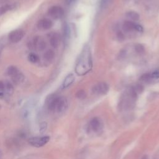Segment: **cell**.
<instances>
[{
	"mask_svg": "<svg viewBox=\"0 0 159 159\" xmlns=\"http://www.w3.org/2000/svg\"><path fill=\"white\" fill-rule=\"evenodd\" d=\"M93 66L91 55L88 47H86L82 52L81 56L75 67V72L79 76H83L88 74Z\"/></svg>",
	"mask_w": 159,
	"mask_h": 159,
	"instance_id": "obj_1",
	"label": "cell"
},
{
	"mask_svg": "<svg viewBox=\"0 0 159 159\" xmlns=\"http://www.w3.org/2000/svg\"><path fill=\"white\" fill-rule=\"evenodd\" d=\"M47 106L50 111L57 113H62L67 110L68 103L65 97H57L55 94H51L47 100Z\"/></svg>",
	"mask_w": 159,
	"mask_h": 159,
	"instance_id": "obj_2",
	"label": "cell"
},
{
	"mask_svg": "<svg viewBox=\"0 0 159 159\" xmlns=\"http://www.w3.org/2000/svg\"><path fill=\"white\" fill-rule=\"evenodd\" d=\"M137 93L134 91L132 87L127 90L122 97L121 106L124 109H128L134 105L137 98Z\"/></svg>",
	"mask_w": 159,
	"mask_h": 159,
	"instance_id": "obj_3",
	"label": "cell"
},
{
	"mask_svg": "<svg viewBox=\"0 0 159 159\" xmlns=\"http://www.w3.org/2000/svg\"><path fill=\"white\" fill-rule=\"evenodd\" d=\"M122 28L124 33H142L143 32V27L131 21H126L124 22Z\"/></svg>",
	"mask_w": 159,
	"mask_h": 159,
	"instance_id": "obj_4",
	"label": "cell"
},
{
	"mask_svg": "<svg viewBox=\"0 0 159 159\" xmlns=\"http://www.w3.org/2000/svg\"><path fill=\"white\" fill-rule=\"evenodd\" d=\"M159 80V71L155 70L152 72L145 74L142 75L140 78V80L142 82L146 83H152V82H155L158 81Z\"/></svg>",
	"mask_w": 159,
	"mask_h": 159,
	"instance_id": "obj_5",
	"label": "cell"
},
{
	"mask_svg": "<svg viewBox=\"0 0 159 159\" xmlns=\"http://www.w3.org/2000/svg\"><path fill=\"white\" fill-rule=\"evenodd\" d=\"M109 86L105 82H100L94 85L92 88L93 93L97 95H104L108 93Z\"/></svg>",
	"mask_w": 159,
	"mask_h": 159,
	"instance_id": "obj_6",
	"label": "cell"
},
{
	"mask_svg": "<svg viewBox=\"0 0 159 159\" xmlns=\"http://www.w3.org/2000/svg\"><path fill=\"white\" fill-rule=\"evenodd\" d=\"M49 136H43V137H36L30 138L29 140V144L35 147H41L47 144L50 140Z\"/></svg>",
	"mask_w": 159,
	"mask_h": 159,
	"instance_id": "obj_7",
	"label": "cell"
},
{
	"mask_svg": "<svg viewBox=\"0 0 159 159\" xmlns=\"http://www.w3.org/2000/svg\"><path fill=\"white\" fill-rule=\"evenodd\" d=\"M45 42L41 37H35L29 42V47L30 49L42 51L45 48Z\"/></svg>",
	"mask_w": 159,
	"mask_h": 159,
	"instance_id": "obj_8",
	"label": "cell"
},
{
	"mask_svg": "<svg viewBox=\"0 0 159 159\" xmlns=\"http://www.w3.org/2000/svg\"><path fill=\"white\" fill-rule=\"evenodd\" d=\"M25 33L22 29H16L11 31L8 35L10 41L13 43H18L21 41L25 36Z\"/></svg>",
	"mask_w": 159,
	"mask_h": 159,
	"instance_id": "obj_9",
	"label": "cell"
},
{
	"mask_svg": "<svg viewBox=\"0 0 159 159\" xmlns=\"http://www.w3.org/2000/svg\"><path fill=\"white\" fill-rule=\"evenodd\" d=\"M48 14L50 16L55 19L61 18L64 14V10L62 7L59 6H53L50 7Z\"/></svg>",
	"mask_w": 159,
	"mask_h": 159,
	"instance_id": "obj_10",
	"label": "cell"
},
{
	"mask_svg": "<svg viewBox=\"0 0 159 159\" xmlns=\"http://www.w3.org/2000/svg\"><path fill=\"white\" fill-rule=\"evenodd\" d=\"M90 128L94 132L99 133L103 129V124L99 117H93L90 122Z\"/></svg>",
	"mask_w": 159,
	"mask_h": 159,
	"instance_id": "obj_11",
	"label": "cell"
},
{
	"mask_svg": "<svg viewBox=\"0 0 159 159\" xmlns=\"http://www.w3.org/2000/svg\"><path fill=\"white\" fill-rule=\"evenodd\" d=\"M53 26L52 22L49 19H42L39 21L37 27L41 30H48Z\"/></svg>",
	"mask_w": 159,
	"mask_h": 159,
	"instance_id": "obj_12",
	"label": "cell"
},
{
	"mask_svg": "<svg viewBox=\"0 0 159 159\" xmlns=\"http://www.w3.org/2000/svg\"><path fill=\"white\" fill-rule=\"evenodd\" d=\"M49 41L51 45L54 48H57L60 44V36L58 33H52L50 35Z\"/></svg>",
	"mask_w": 159,
	"mask_h": 159,
	"instance_id": "obj_13",
	"label": "cell"
},
{
	"mask_svg": "<svg viewBox=\"0 0 159 159\" xmlns=\"http://www.w3.org/2000/svg\"><path fill=\"white\" fill-rule=\"evenodd\" d=\"M74 80H75L74 75L73 74H69L68 76H67V77L64 80V81H63L62 84V88H67V87H68L74 83Z\"/></svg>",
	"mask_w": 159,
	"mask_h": 159,
	"instance_id": "obj_14",
	"label": "cell"
},
{
	"mask_svg": "<svg viewBox=\"0 0 159 159\" xmlns=\"http://www.w3.org/2000/svg\"><path fill=\"white\" fill-rule=\"evenodd\" d=\"M11 79L14 83L19 84L24 81V80H25V77H24L23 74L19 71L15 75L11 77Z\"/></svg>",
	"mask_w": 159,
	"mask_h": 159,
	"instance_id": "obj_15",
	"label": "cell"
},
{
	"mask_svg": "<svg viewBox=\"0 0 159 159\" xmlns=\"http://www.w3.org/2000/svg\"><path fill=\"white\" fill-rule=\"evenodd\" d=\"M126 17L129 19L131 21H139L140 16L137 13L134 11H129L126 13Z\"/></svg>",
	"mask_w": 159,
	"mask_h": 159,
	"instance_id": "obj_16",
	"label": "cell"
},
{
	"mask_svg": "<svg viewBox=\"0 0 159 159\" xmlns=\"http://www.w3.org/2000/svg\"><path fill=\"white\" fill-rule=\"evenodd\" d=\"M54 57H55V53L52 50L47 51L44 54V59H45L46 61L49 62H51L54 59Z\"/></svg>",
	"mask_w": 159,
	"mask_h": 159,
	"instance_id": "obj_17",
	"label": "cell"
},
{
	"mask_svg": "<svg viewBox=\"0 0 159 159\" xmlns=\"http://www.w3.org/2000/svg\"><path fill=\"white\" fill-rule=\"evenodd\" d=\"M4 85H5V92H6L8 94H12L14 92V87L13 85L9 82H6L4 83Z\"/></svg>",
	"mask_w": 159,
	"mask_h": 159,
	"instance_id": "obj_18",
	"label": "cell"
},
{
	"mask_svg": "<svg viewBox=\"0 0 159 159\" xmlns=\"http://www.w3.org/2000/svg\"><path fill=\"white\" fill-rule=\"evenodd\" d=\"M18 71H19V70H18V69L16 67H14V66H10L8 68H7V71H6V73L10 77H11L14 75H15L16 74Z\"/></svg>",
	"mask_w": 159,
	"mask_h": 159,
	"instance_id": "obj_19",
	"label": "cell"
},
{
	"mask_svg": "<svg viewBox=\"0 0 159 159\" xmlns=\"http://www.w3.org/2000/svg\"><path fill=\"white\" fill-rule=\"evenodd\" d=\"M12 7V6L8 4H6L4 5H3L2 6L0 7V16H2L4 14H5L6 12L10 11Z\"/></svg>",
	"mask_w": 159,
	"mask_h": 159,
	"instance_id": "obj_20",
	"label": "cell"
},
{
	"mask_svg": "<svg viewBox=\"0 0 159 159\" xmlns=\"http://www.w3.org/2000/svg\"><path fill=\"white\" fill-rule=\"evenodd\" d=\"M28 59L29 60V62H30L31 63H37L39 61V57L38 55L36 53H30L28 56Z\"/></svg>",
	"mask_w": 159,
	"mask_h": 159,
	"instance_id": "obj_21",
	"label": "cell"
},
{
	"mask_svg": "<svg viewBox=\"0 0 159 159\" xmlns=\"http://www.w3.org/2000/svg\"><path fill=\"white\" fill-rule=\"evenodd\" d=\"M135 50H136V52L139 54H142L145 52V49L144 46L141 44H136V46H135Z\"/></svg>",
	"mask_w": 159,
	"mask_h": 159,
	"instance_id": "obj_22",
	"label": "cell"
},
{
	"mask_svg": "<svg viewBox=\"0 0 159 159\" xmlns=\"http://www.w3.org/2000/svg\"><path fill=\"white\" fill-rule=\"evenodd\" d=\"M77 98L80 100H83L86 97V94L84 90H80L76 94Z\"/></svg>",
	"mask_w": 159,
	"mask_h": 159,
	"instance_id": "obj_23",
	"label": "cell"
},
{
	"mask_svg": "<svg viewBox=\"0 0 159 159\" xmlns=\"http://www.w3.org/2000/svg\"><path fill=\"white\" fill-rule=\"evenodd\" d=\"M4 92H5L4 83L2 81H0V98L3 97Z\"/></svg>",
	"mask_w": 159,
	"mask_h": 159,
	"instance_id": "obj_24",
	"label": "cell"
},
{
	"mask_svg": "<svg viewBox=\"0 0 159 159\" xmlns=\"http://www.w3.org/2000/svg\"><path fill=\"white\" fill-rule=\"evenodd\" d=\"M63 34H64V36L65 37V38H68L69 37L70 30L67 25H65L64 27H63Z\"/></svg>",
	"mask_w": 159,
	"mask_h": 159,
	"instance_id": "obj_25",
	"label": "cell"
},
{
	"mask_svg": "<svg viewBox=\"0 0 159 159\" xmlns=\"http://www.w3.org/2000/svg\"><path fill=\"white\" fill-rule=\"evenodd\" d=\"M47 129V123H42L41 124V132H44Z\"/></svg>",
	"mask_w": 159,
	"mask_h": 159,
	"instance_id": "obj_26",
	"label": "cell"
},
{
	"mask_svg": "<svg viewBox=\"0 0 159 159\" xmlns=\"http://www.w3.org/2000/svg\"><path fill=\"white\" fill-rule=\"evenodd\" d=\"M101 1V5L103 6L106 4V3H108V2L109 1V0H100Z\"/></svg>",
	"mask_w": 159,
	"mask_h": 159,
	"instance_id": "obj_27",
	"label": "cell"
},
{
	"mask_svg": "<svg viewBox=\"0 0 159 159\" xmlns=\"http://www.w3.org/2000/svg\"><path fill=\"white\" fill-rule=\"evenodd\" d=\"M74 1V0H65V1L67 2V3H68V4L71 3V2H73Z\"/></svg>",
	"mask_w": 159,
	"mask_h": 159,
	"instance_id": "obj_28",
	"label": "cell"
},
{
	"mask_svg": "<svg viewBox=\"0 0 159 159\" xmlns=\"http://www.w3.org/2000/svg\"><path fill=\"white\" fill-rule=\"evenodd\" d=\"M141 159H149V157H148V156L147 155H144V156H143L142 158H141Z\"/></svg>",
	"mask_w": 159,
	"mask_h": 159,
	"instance_id": "obj_29",
	"label": "cell"
},
{
	"mask_svg": "<svg viewBox=\"0 0 159 159\" xmlns=\"http://www.w3.org/2000/svg\"><path fill=\"white\" fill-rule=\"evenodd\" d=\"M1 153H0V158H1Z\"/></svg>",
	"mask_w": 159,
	"mask_h": 159,
	"instance_id": "obj_30",
	"label": "cell"
},
{
	"mask_svg": "<svg viewBox=\"0 0 159 159\" xmlns=\"http://www.w3.org/2000/svg\"><path fill=\"white\" fill-rule=\"evenodd\" d=\"M0 109H1V106H0Z\"/></svg>",
	"mask_w": 159,
	"mask_h": 159,
	"instance_id": "obj_31",
	"label": "cell"
},
{
	"mask_svg": "<svg viewBox=\"0 0 159 159\" xmlns=\"http://www.w3.org/2000/svg\"><path fill=\"white\" fill-rule=\"evenodd\" d=\"M5 1H6V0H5Z\"/></svg>",
	"mask_w": 159,
	"mask_h": 159,
	"instance_id": "obj_32",
	"label": "cell"
}]
</instances>
